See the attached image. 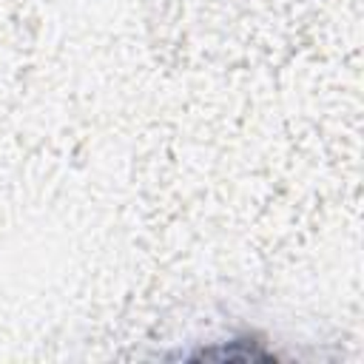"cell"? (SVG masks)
Masks as SVG:
<instances>
[]
</instances>
